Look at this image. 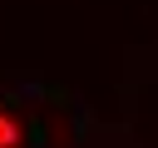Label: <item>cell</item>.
Instances as JSON below:
<instances>
[{
	"label": "cell",
	"mask_w": 158,
	"mask_h": 148,
	"mask_svg": "<svg viewBox=\"0 0 158 148\" xmlns=\"http://www.w3.org/2000/svg\"><path fill=\"white\" fill-rule=\"evenodd\" d=\"M40 143V128L30 113H20L15 104L0 99V148H35Z\"/></svg>",
	"instance_id": "6da1fadb"
}]
</instances>
